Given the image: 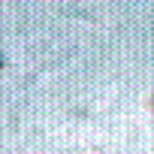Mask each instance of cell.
I'll return each mask as SVG.
<instances>
[{
	"instance_id": "1",
	"label": "cell",
	"mask_w": 154,
	"mask_h": 154,
	"mask_svg": "<svg viewBox=\"0 0 154 154\" xmlns=\"http://www.w3.org/2000/svg\"><path fill=\"white\" fill-rule=\"evenodd\" d=\"M0 66H3V57H0Z\"/></svg>"
},
{
	"instance_id": "2",
	"label": "cell",
	"mask_w": 154,
	"mask_h": 154,
	"mask_svg": "<svg viewBox=\"0 0 154 154\" xmlns=\"http://www.w3.org/2000/svg\"><path fill=\"white\" fill-rule=\"evenodd\" d=\"M151 106H154V97H151Z\"/></svg>"
}]
</instances>
